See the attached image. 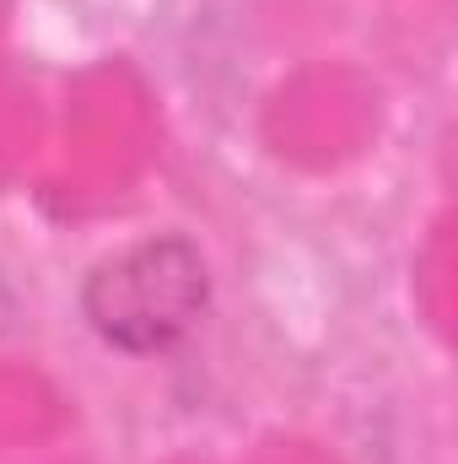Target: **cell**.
Wrapping results in <instances>:
<instances>
[{
	"instance_id": "cell-1",
	"label": "cell",
	"mask_w": 458,
	"mask_h": 464,
	"mask_svg": "<svg viewBox=\"0 0 458 464\" xmlns=\"http://www.w3.org/2000/svg\"><path fill=\"white\" fill-rule=\"evenodd\" d=\"M205 308H211V270L184 232L146 237L103 259L81 281L87 324L124 356H157L178 346Z\"/></svg>"
},
{
	"instance_id": "cell-2",
	"label": "cell",
	"mask_w": 458,
	"mask_h": 464,
	"mask_svg": "<svg viewBox=\"0 0 458 464\" xmlns=\"http://www.w3.org/2000/svg\"><path fill=\"white\" fill-rule=\"evenodd\" d=\"M11 314H16V303H11V286H5V281H0V330H5V324H11Z\"/></svg>"
}]
</instances>
